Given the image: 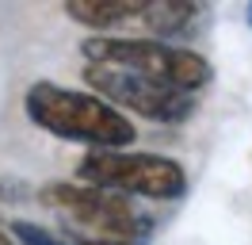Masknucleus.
<instances>
[{"label": "nucleus", "instance_id": "obj_1", "mask_svg": "<svg viewBox=\"0 0 252 245\" xmlns=\"http://www.w3.org/2000/svg\"><path fill=\"white\" fill-rule=\"evenodd\" d=\"M23 111L34 126L65 142H84L92 150H126L134 146V122L119 107L99 100L92 92L65 88L54 81H34L23 96Z\"/></svg>", "mask_w": 252, "mask_h": 245}, {"label": "nucleus", "instance_id": "obj_5", "mask_svg": "<svg viewBox=\"0 0 252 245\" xmlns=\"http://www.w3.org/2000/svg\"><path fill=\"white\" fill-rule=\"evenodd\" d=\"M84 84H92V96L107 100L123 115L134 111L160 126H180L195 115V96L172 88V84L149 81L142 73L119 69V65H84Z\"/></svg>", "mask_w": 252, "mask_h": 245}, {"label": "nucleus", "instance_id": "obj_6", "mask_svg": "<svg viewBox=\"0 0 252 245\" xmlns=\"http://www.w3.org/2000/svg\"><path fill=\"white\" fill-rule=\"evenodd\" d=\"M199 15H203V4H199V0H145V8H142L138 19L153 31L157 42H168V39L188 35V27Z\"/></svg>", "mask_w": 252, "mask_h": 245}, {"label": "nucleus", "instance_id": "obj_8", "mask_svg": "<svg viewBox=\"0 0 252 245\" xmlns=\"http://www.w3.org/2000/svg\"><path fill=\"white\" fill-rule=\"evenodd\" d=\"M8 238L16 245H69L65 238H58L54 230L38 226V222H31V218H16L12 226H8Z\"/></svg>", "mask_w": 252, "mask_h": 245}, {"label": "nucleus", "instance_id": "obj_7", "mask_svg": "<svg viewBox=\"0 0 252 245\" xmlns=\"http://www.w3.org/2000/svg\"><path fill=\"white\" fill-rule=\"evenodd\" d=\"M142 8L145 0H69L65 15L88 31H111L126 19H138Z\"/></svg>", "mask_w": 252, "mask_h": 245}, {"label": "nucleus", "instance_id": "obj_2", "mask_svg": "<svg viewBox=\"0 0 252 245\" xmlns=\"http://www.w3.org/2000/svg\"><path fill=\"white\" fill-rule=\"evenodd\" d=\"M38 199L62 218L69 245H142L149 234V218L119 192L58 180L46 184Z\"/></svg>", "mask_w": 252, "mask_h": 245}, {"label": "nucleus", "instance_id": "obj_10", "mask_svg": "<svg viewBox=\"0 0 252 245\" xmlns=\"http://www.w3.org/2000/svg\"><path fill=\"white\" fill-rule=\"evenodd\" d=\"M245 23H249V27H252V4H249V8H245Z\"/></svg>", "mask_w": 252, "mask_h": 245}, {"label": "nucleus", "instance_id": "obj_3", "mask_svg": "<svg viewBox=\"0 0 252 245\" xmlns=\"http://www.w3.org/2000/svg\"><path fill=\"white\" fill-rule=\"evenodd\" d=\"M80 54L88 58V65H119L130 73H142L149 81L172 84V88L188 92H203L214 77V65L195 54L188 46H172V42H157V39H115V35H92L80 42Z\"/></svg>", "mask_w": 252, "mask_h": 245}, {"label": "nucleus", "instance_id": "obj_9", "mask_svg": "<svg viewBox=\"0 0 252 245\" xmlns=\"http://www.w3.org/2000/svg\"><path fill=\"white\" fill-rule=\"evenodd\" d=\"M0 245H16V242H12V238H8V234H4V230H0Z\"/></svg>", "mask_w": 252, "mask_h": 245}, {"label": "nucleus", "instance_id": "obj_4", "mask_svg": "<svg viewBox=\"0 0 252 245\" xmlns=\"http://www.w3.org/2000/svg\"><path fill=\"white\" fill-rule=\"evenodd\" d=\"M77 184L145 199H180L188 192V172L176 157L142 150H88L77 161Z\"/></svg>", "mask_w": 252, "mask_h": 245}]
</instances>
